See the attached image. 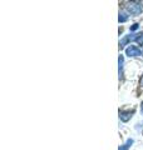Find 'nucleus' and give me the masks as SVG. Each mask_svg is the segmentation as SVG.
Segmentation results:
<instances>
[{
	"label": "nucleus",
	"mask_w": 143,
	"mask_h": 150,
	"mask_svg": "<svg viewBox=\"0 0 143 150\" xmlns=\"http://www.w3.org/2000/svg\"><path fill=\"white\" fill-rule=\"evenodd\" d=\"M118 20L119 23H126L128 20V16L126 15L124 13H119V18H118Z\"/></svg>",
	"instance_id": "6"
},
{
	"label": "nucleus",
	"mask_w": 143,
	"mask_h": 150,
	"mask_svg": "<svg viewBox=\"0 0 143 150\" xmlns=\"http://www.w3.org/2000/svg\"><path fill=\"white\" fill-rule=\"evenodd\" d=\"M138 29V24H133L132 26H131V31H134V30H137Z\"/></svg>",
	"instance_id": "8"
},
{
	"label": "nucleus",
	"mask_w": 143,
	"mask_h": 150,
	"mask_svg": "<svg viewBox=\"0 0 143 150\" xmlns=\"http://www.w3.org/2000/svg\"><path fill=\"white\" fill-rule=\"evenodd\" d=\"M124 9L132 15H138L143 13V1H127L124 3Z\"/></svg>",
	"instance_id": "1"
},
{
	"label": "nucleus",
	"mask_w": 143,
	"mask_h": 150,
	"mask_svg": "<svg viewBox=\"0 0 143 150\" xmlns=\"http://www.w3.org/2000/svg\"><path fill=\"white\" fill-rule=\"evenodd\" d=\"M139 85L143 88V75H142V78H141V80H139Z\"/></svg>",
	"instance_id": "9"
},
{
	"label": "nucleus",
	"mask_w": 143,
	"mask_h": 150,
	"mask_svg": "<svg viewBox=\"0 0 143 150\" xmlns=\"http://www.w3.org/2000/svg\"><path fill=\"white\" fill-rule=\"evenodd\" d=\"M118 63H119V79H121V78H122V75H123V63H124V59H123V56H122V55L119 56Z\"/></svg>",
	"instance_id": "5"
},
{
	"label": "nucleus",
	"mask_w": 143,
	"mask_h": 150,
	"mask_svg": "<svg viewBox=\"0 0 143 150\" xmlns=\"http://www.w3.org/2000/svg\"><path fill=\"white\" fill-rule=\"evenodd\" d=\"M134 41H136V43H138L139 45H142V44H143V34L136 36V38H134Z\"/></svg>",
	"instance_id": "7"
},
{
	"label": "nucleus",
	"mask_w": 143,
	"mask_h": 150,
	"mask_svg": "<svg viewBox=\"0 0 143 150\" xmlns=\"http://www.w3.org/2000/svg\"><path fill=\"white\" fill-rule=\"evenodd\" d=\"M133 143H134V140H133V139H128L127 142L123 144L121 148H119V150H128V149L132 146V144H133Z\"/></svg>",
	"instance_id": "4"
},
{
	"label": "nucleus",
	"mask_w": 143,
	"mask_h": 150,
	"mask_svg": "<svg viewBox=\"0 0 143 150\" xmlns=\"http://www.w3.org/2000/svg\"><path fill=\"white\" fill-rule=\"evenodd\" d=\"M133 114H134V110H122V111H119V119L127 123L128 120L132 119Z\"/></svg>",
	"instance_id": "2"
},
{
	"label": "nucleus",
	"mask_w": 143,
	"mask_h": 150,
	"mask_svg": "<svg viewBox=\"0 0 143 150\" xmlns=\"http://www.w3.org/2000/svg\"><path fill=\"white\" fill-rule=\"evenodd\" d=\"M126 54H127L128 56H139V55L142 54V51H141V49H138L137 46L129 45V46H128V48L126 49Z\"/></svg>",
	"instance_id": "3"
},
{
	"label": "nucleus",
	"mask_w": 143,
	"mask_h": 150,
	"mask_svg": "<svg viewBox=\"0 0 143 150\" xmlns=\"http://www.w3.org/2000/svg\"><path fill=\"white\" fill-rule=\"evenodd\" d=\"M141 111H142V114H143V101L141 103Z\"/></svg>",
	"instance_id": "10"
}]
</instances>
